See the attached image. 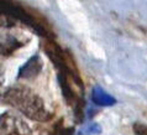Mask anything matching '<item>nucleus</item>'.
Here are the masks:
<instances>
[{"label":"nucleus","instance_id":"obj_9","mask_svg":"<svg viewBox=\"0 0 147 135\" xmlns=\"http://www.w3.org/2000/svg\"><path fill=\"white\" fill-rule=\"evenodd\" d=\"M134 133L136 135H147V125L142 124V123H135Z\"/></svg>","mask_w":147,"mask_h":135},{"label":"nucleus","instance_id":"obj_6","mask_svg":"<svg viewBox=\"0 0 147 135\" xmlns=\"http://www.w3.org/2000/svg\"><path fill=\"white\" fill-rule=\"evenodd\" d=\"M92 102L99 107H111L116 103V99L105 92L101 87L95 85L92 91Z\"/></svg>","mask_w":147,"mask_h":135},{"label":"nucleus","instance_id":"obj_10","mask_svg":"<svg viewBox=\"0 0 147 135\" xmlns=\"http://www.w3.org/2000/svg\"><path fill=\"white\" fill-rule=\"evenodd\" d=\"M0 78H1V73H0ZM0 83H1V79H0Z\"/></svg>","mask_w":147,"mask_h":135},{"label":"nucleus","instance_id":"obj_2","mask_svg":"<svg viewBox=\"0 0 147 135\" xmlns=\"http://www.w3.org/2000/svg\"><path fill=\"white\" fill-rule=\"evenodd\" d=\"M0 14L7 16L10 19H16L24 22L25 25L30 26L36 34H38L42 37L51 39V32L43 26V24H41L38 20H36L30 13L24 9V7L16 5L14 3L9 1H0Z\"/></svg>","mask_w":147,"mask_h":135},{"label":"nucleus","instance_id":"obj_5","mask_svg":"<svg viewBox=\"0 0 147 135\" xmlns=\"http://www.w3.org/2000/svg\"><path fill=\"white\" fill-rule=\"evenodd\" d=\"M24 45H25V42L15 35H11V34L1 35L0 36V55L4 57H9L16 50L22 47Z\"/></svg>","mask_w":147,"mask_h":135},{"label":"nucleus","instance_id":"obj_3","mask_svg":"<svg viewBox=\"0 0 147 135\" xmlns=\"http://www.w3.org/2000/svg\"><path fill=\"white\" fill-rule=\"evenodd\" d=\"M0 135H32V132L22 118L6 112L0 115Z\"/></svg>","mask_w":147,"mask_h":135},{"label":"nucleus","instance_id":"obj_1","mask_svg":"<svg viewBox=\"0 0 147 135\" xmlns=\"http://www.w3.org/2000/svg\"><path fill=\"white\" fill-rule=\"evenodd\" d=\"M0 100L20 110L25 117L35 121H48L52 118V113L47 109L42 98L25 85L7 88L1 94Z\"/></svg>","mask_w":147,"mask_h":135},{"label":"nucleus","instance_id":"obj_8","mask_svg":"<svg viewBox=\"0 0 147 135\" xmlns=\"http://www.w3.org/2000/svg\"><path fill=\"white\" fill-rule=\"evenodd\" d=\"M101 133V128L96 123H92L87 126H84L80 132V135H99Z\"/></svg>","mask_w":147,"mask_h":135},{"label":"nucleus","instance_id":"obj_4","mask_svg":"<svg viewBox=\"0 0 147 135\" xmlns=\"http://www.w3.org/2000/svg\"><path fill=\"white\" fill-rule=\"evenodd\" d=\"M43 67V61L41 60L38 55H34L30 57V60H27L25 63L22 64L19 69L18 78L19 79H32L36 78Z\"/></svg>","mask_w":147,"mask_h":135},{"label":"nucleus","instance_id":"obj_7","mask_svg":"<svg viewBox=\"0 0 147 135\" xmlns=\"http://www.w3.org/2000/svg\"><path fill=\"white\" fill-rule=\"evenodd\" d=\"M74 134V129L72 126H64L63 120H58L53 125L51 133L48 135H73Z\"/></svg>","mask_w":147,"mask_h":135}]
</instances>
